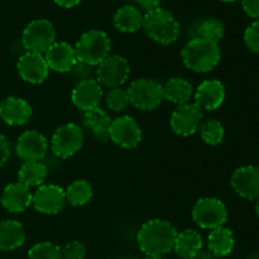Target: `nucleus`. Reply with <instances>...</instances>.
I'll return each instance as SVG.
<instances>
[{"instance_id":"nucleus-41","label":"nucleus","mask_w":259,"mask_h":259,"mask_svg":"<svg viewBox=\"0 0 259 259\" xmlns=\"http://www.w3.org/2000/svg\"><path fill=\"white\" fill-rule=\"evenodd\" d=\"M248 259H259V254H258V253H252V254H250L249 255V258H248Z\"/></svg>"},{"instance_id":"nucleus-14","label":"nucleus","mask_w":259,"mask_h":259,"mask_svg":"<svg viewBox=\"0 0 259 259\" xmlns=\"http://www.w3.org/2000/svg\"><path fill=\"white\" fill-rule=\"evenodd\" d=\"M47 149V139L37 131H27L22 133L15 144L18 157L24 162L40 161L45 158Z\"/></svg>"},{"instance_id":"nucleus-25","label":"nucleus","mask_w":259,"mask_h":259,"mask_svg":"<svg viewBox=\"0 0 259 259\" xmlns=\"http://www.w3.org/2000/svg\"><path fill=\"white\" fill-rule=\"evenodd\" d=\"M144 14L133 5H124L119 8L113 18L114 27L123 33H134L143 25Z\"/></svg>"},{"instance_id":"nucleus-24","label":"nucleus","mask_w":259,"mask_h":259,"mask_svg":"<svg viewBox=\"0 0 259 259\" xmlns=\"http://www.w3.org/2000/svg\"><path fill=\"white\" fill-rule=\"evenodd\" d=\"M235 239L229 228L220 227L212 229L207 237V249L214 254L215 258H223L233 252Z\"/></svg>"},{"instance_id":"nucleus-5","label":"nucleus","mask_w":259,"mask_h":259,"mask_svg":"<svg viewBox=\"0 0 259 259\" xmlns=\"http://www.w3.org/2000/svg\"><path fill=\"white\" fill-rule=\"evenodd\" d=\"M129 104L143 111H151L158 108L163 100L162 85L152 78H138L129 85Z\"/></svg>"},{"instance_id":"nucleus-15","label":"nucleus","mask_w":259,"mask_h":259,"mask_svg":"<svg viewBox=\"0 0 259 259\" xmlns=\"http://www.w3.org/2000/svg\"><path fill=\"white\" fill-rule=\"evenodd\" d=\"M234 191L243 199H259V167L243 166L234 171L230 179Z\"/></svg>"},{"instance_id":"nucleus-10","label":"nucleus","mask_w":259,"mask_h":259,"mask_svg":"<svg viewBox=\"0 0 259 259\" xmlns=\"http://www.w3.org/2000/svg\"><path fill=\"white\" fill-rule=\"evenodd\" d=\"M109 139L121 148H136L142 141V129L132 116H119L111 120Z\"/></svg>"},{"instance_id":"nucleus-20","label":"nucleus","mask_w":259,"mask_h":259,"mask_svg":"<svg viewBox=\"0 0 259 259\" xmlns=\"http://www.w3.org/2000/svg\"><path fill=\"white\" fill-rule=\"evenodd\" d=\"M33 194L29 187L20 182L9 184L2 195V205L5 210L13 214L25 211L32 205Z\"/></svg>"},{"instance_id":"nucleus-4","label":"nucleus","mask_w":259,"mask_h":259,"mask_svg":"<svg viewBox=\"0 0 259 259\" xmlns=\"http://www.w3.org/2000/svg\"><path fill=\"white\" fill-rule=\"evenodd\" d=\"M111 42L105 32L91 29L83 33L75 46L77 61L91 66H98L110 53Z\"/></svg>"},{"instance_id":"nucleus-35","label":"nucleus","mask_w":259,"mask_h":259,"mask_svg":"<svg viewBox=\"0 0 259 259\" xmlns=\"http://www.w3.org/2000/svg\"><path fill=\"white\" fill-rule=\"evenodd\" d=\"M86 255V248L78 240H72L62 249V259H83Z\"/></svg>"},{"instance_id":"nucleus-11","label":"nucleus","mask_w":259,"mask_h":259,"mask_svg":"<svg viewBox=\"0 0 259 259\" xmlns=\"http://www.w3.org/2000/svg\"><path fill=\"white\" fill-rule=\"evenodd\" d=\"M202 123V109L195 103H186L179 105L172 113L171 129L174 133L182 137H190L199 131Z\"/></svg>"},{"instance_id":"nucleus-43","label":"nucleus","mask_w":259,"mask_h":259,"mask_svg":"<svg viewBox=\"0 0 259 259\" xmlns=\"http://www.w3.org/2000/svg\"><path fill=\"white\" fill-rule=\"evenodd\" d=\"M220 2H224V3H233V2H237V0H220Z\"/></svg>"},{"instance_id":"nucleus-19","label":"nucleus","mask_w":259,"mask_h":259,"mask_svg":"<svg viewBox=\"0 0 259 259\" xmlns=\"http://www.w3.org/2000/svg\"><path fill=\"white\" fill-rule=\"evenodd\" d=\"M225 100V88L222 81L217 78L205 80L195 91V104L202 110H217Z\"/></svg>"},{"instance_id":"nucleus-9","label":"nucleus","mask_w":259,"mask_h":259,"mask_svg":"<svg viewBox=\"0 0 259 259\" xmlns=\"http://www.w3.org/2000/svg\"><path fill=\"white\" fill-rule=\"evenodd\" d=\"M131 75V66L128 61L119 55H109L96 67V81L101 88H120Z\"/></svg>"},{"instance_id":"nucleus-27","label":"nucleus","mask_w":259,"mask_h":259,"mask_svg":"<svg viewBox=\"0 0 259 259\" xmlns=\"http://www.w3.org/2000/svg\"><path fill=\"white\" fill-rule=\"evenodd\" d=\"M202 237L194 229H186L179 233L175 242L174 250L182 259H192L202 248Z\"/></svg>"},{"instance_id":"nucleus-33","label":"nucleus","mask_w":259,"mask_h":259,"mask_svg":"<svg viewBox=\"0 0 259 259\" xmlns=\"http://www.w3.org/2000/svg\"><path fill=\"white\" fill-rule=\"evenodd\" d=\"M71 75V77L76 81V83L81 82V81L91 80L94 78V76H96V68L95 66L88 65V63H83L77 61L76 65L73 66L72 70L68 72Z\"/></svg>"},{"instance_id":"nucleus-13","label":"nucleus","mask_w":259,"mask_h":259,"mask_svg":"<svg viewBox=\"0 0 259 259\" xmlns=\"http://www.w3.org/2000/svg\"><path fill=\"white\" fill-rule=\"evenodd\" d=\"M17 70L20 77L28 83L38 85L47 80L50 68L45 60V56L39 53L25 52L17 62Z\"/></svg>"},{"instance_id":"nucleus-39","label":"nucleus","mask_w":259,"mask_h":259,"mask_svg":"<svg viewBox=\"0 0 259 259\" xmlns=\"http://www.w3.org/2000/svg\"><path fill=\"white\" fill-rule=\"evenodd\" d=\"M192 259H215V257L209 249H204V248H201V249L195 254V257Z\"/></svg>"},{"instance_id":"nucleus-42","label":"nucleus","mask_w":259,"mask_h":259,"mask_svg":"<svg viewBox=\"0 0 259 259\" xmlns=\"http://www.w3.org/2000/svg\"><path fill=\"white\" fill-rule=\"evenodd\" d=\"M255 212H257V215L259 218V199L257 200V204H255Z\"/></svg>"},{"instance_id":"nucleus-23","label":"nucleus","mask_w":259,"mask_h":259,"mask_svg":"<svg viewBox=\"0 0 259 259\" xmlns=\"http://www.w3.org/2000/svg\"><path fill=\"white\" fill-rule=\"evenodd\" d=\"M25 242L24 227L17 220L0 222V250L10 252L22 247Z\"/></svg>"},{"instance_id":"nucleus-32","label":"nucleus","mask_w":259,"mask_h":259,"mask_svg":"<svg viewBox=\"0 0 259 259\" xmlns=\"http://www.w3.org/2000/svg\"><path fill=\"white\" fill-rule=\"evenodd\" d=\"M106 106L113 111H123L128 108L129 98L126 90L120 88L110 89L105 96Z\"/></svg>"},{"instance_id":"nucleus-31","label":"nucleus","mask_w":259,"mask_h":259,"mask_svg":"<svg viewBox=\"0 0 259 259\" xmlns=\"http://www.w3.org/2000/svg\"><path fill=\"white\" fill-rule=\"evenodd\" d=\"M28 259H62V249L51 242L37 243L28 252Z\"/></svg>"},{"instance_id":"nucleus-3","label":"nucleus","mask_w":259,"mask_h":259,"mask_svg":"<svg viewBox=\"0 0 259 259\" xmlns=\"http://www.w3.org/2000/svg\"><path fill=\"white\" fill-rule=\"evenodd\" d=\"M142 28L152 40L163 46L172 45L180 37V23L169 10L161 7L144 14Z\"/></svg>"},{"instance_id":"nucleus-30","label":"nucleus","mask_w":259,"mask_h":259,"mask_svg":"<svg viewBox=\"0 0 259 259\" xmlns=\"http://www.w3.org/2000/svg\"><path fill=\"white\" fill-rule=\"evenodd\" d=\"M200 137L209 146H218L224 139V126L217 119H209L202 121L200 125Z\"/></svg>"},{"instance_id":"nucleus-18","label":"nucleus","mask_w":259,"mask_h":259,"mask_svg":"<svg viewBox=\"0 0 259 259\" xmlns=\"http://www.w3.org/2000/svg\"><path fill=\"white\" fill-rule=\"evenodd\" d=\"M45 60L50 70L60 73L70 72L77 62L75 47L66 42L53 43L45 53Z\"/></svg>"},{"instance_id":"nucleus-37","label":"nucleus","mask_w":259,"mask_h":259,"mask_svg":"<svg viewBox=\"0 0 259 259\" xmlns=\"http://www.w3.org/2000/svg\"><path fill=\"white\" fill-rule=\"evenodd\" d=\"M10 158V144L5 136L0 133V168L7 164V162Z\"/></svg>"},{"instance_id":"nucleus-44","label":"nucleus","mask_w":259,"mask_h":259,"mask_svg":"<svg viewBox=\"0 0 259 259\" xmlns=\"http://www.w3.org/2000/svg\"><path fill=\"white\" fill-rule=\"evenodd\" d=\"M146 259H163L162 257H147Z\"/></svg>"},{"instance_id":"nucleus-22","label":"nucleus","mask_w":259,"mask_h":259,"mask_svg":"<svg viewBox=\"0 0 259 259\" xmlns=\"http://www.w3.org/2000/svg\"><path fill=\"white\" fill-rule=\"evenodd\" d=\"M82 124L86 131L99 142L109 141V128H110L111 119L105 110L98 108L83 111Z\"/></svg>"},{"instance_id":"nucleus-38","label":"nucleus","mask_w":259,"mask_h":259,"mask_svg":"<svg viewBox=\"0 0 259 259\" xmlns=\"http://www.w3.org/2000/svg\"><path fill=\"white\" fill-rule=\"evenodd\" d=\"M242 7L250 18L259 20V0H242Z\"/></svg>"},{"instance_id":"nucleus-8","label":"nucleus","mask_w":259,"mask_h":259,"mask_svg":"<svg viewBox=\"0 0 259 259\" xmlns=\"http://www.w3.org/2000/svg\"><path fill=\"white\" fill-rule=\"evenodd\" d=\"M83 138V131L77 124H63L56 129L51 141V149L58 158H70L80 151Z\"/></svg>"},{"instance_id":"nucleus-21","label":"nucleus","mask_w":259,"mask_h":259,"mask_svg":"<svg viewBox=\"0 0 259 259\" xmlns=\"http://www.w3.org/2000/svg\"><path fill=\"white\" fill-rule=\"evenodd\" d=\"M189 34L191 39H207L218 43L224 37L225 25L218 18H199L190 27Z\"/></svg>"},{"instance_id":"nucleus-36","label":"nucleus","mask_w":259,"mask_h":259,"mask_svg":"<svg viewBox=\"0 0 259 259\" xmlns=\"http://www.w3.org/2000/svg\"><path fill=\"white\" fill-rule=\"evenodd\" d=\"M126 2L129 3V5H133V7L138 8L141 12L143 10L146 13L157 9L161 4V0H126Z\"/></svg>"},{"instance_id":"nucleus-16","label":"nucleus","mask_w":259,"mask_h":259,"mask_svg":"<svg viewBox=\"0 0 259 259\" xmlns=\"http://www.w3.org/2000/svg\"><path fill=\"white\" fill-rule=\"evenodd\" d=\"M32 114V106L22 98L8 96L0 103V119L8 125H24L29 121Z\"/></svg>"},{"instance_id":"nucleus-26","label":"nucleus","mask_w":259,"mask_h":259,"mask_svg":"<svg viewBox=\"0 0 259 259\" xmlns=\"http://www.w3.org/2000/svg\"><path fill=\"white\" fill-rule=\"evenodd\" d=\"M162 93H163V99L177 105H182L189 103L194 94V88L186 78L171 77L166 81L164 85H162Z\"/></svg>"},{"instance_id":"nucleus-40","label":"nucleus","mask_w":259,"mask_h":259,"mask_svg":"<svg viewBox=\"0 0 259 259\" xmlns=\"http://www.w3.org/2000/svg\"><path fill=\"white\" fill-rule=\"evenodd\" d=\"M57 5L62 8H73L81 2V0H53Z\"/></svg>"},{"instance_id":"nucleus-6","label":"nucleus","mask_w":259,"mask_h":259,"mask_svg":"<svg viewBox=\"0 0 259 259\" xmlns=\"http://www.w3.org/2000/svg\"><path fill=\"white\" fill-rule=\"evenodd\" d=\"M228 219V209L217 197H201L192 207V220L201 229H217L224 227Z\"/></svg>"},{"instance_id":"nucleus-2","label":"nucleus","mask_w":259,"mask_h":259,"mask_svg":"<svg viewBox=\"0 0 259 259\" xmlns=\"http://www.w3.org/2000/svg\"><path fill=\"white\" fill-rule=\"evenodd\" d=\"M220 56L219 45L207 39H190L181 51L185 66L199 73L210 72L217 67Z\"/></svg>"},{"instance_id":"nucleus-17","label":"nucleus","mask_w":259,"mask_h":259,"mask_svg":"<svg viewBox=\"0 0 259 259\" xmlns=\"http://www.w3.org/2000/svg\"><path fill=\"white\" fill-rule=\"evenodd\" d=\"M103 88L96 78L77 82L71 93L73 105L82 111L98 108L103 99Z\"/></svg>"},{"instance_id":"nucleus-29","label":"nucleus","mask_w":259,"mask_h":259,"mask_svg":"<svg viewBox=\"0 0 259 259\" xmlns=\"http://www.w3.org/2000/svg\"><path fill=\"white\" fill-rule=\"evenodd\" d=\"M66 201L72 206H83L93 197V186L85 180H75L65 190Z\"/></svg>"},{"instance_id":"nucleus-7","label":"nucleus","mask_w":259,"mask_h":259,"mask_svg":"<svg viewBox=\"0 0 259 259\" xmlns=\"http://www.w3.org/2000/svg\"><path fill=\"white\" fill-rule=\"evenodd\" d=\"M56 42V30L47 19H34L23 30L22 45L27 52L45 55Z\"/></svg>"},{"instance_id":"nucleus-12","label":"nucleus","mask_w":259,"mask_h":259,"mask_svg":"<svg viewBox=\"0 0 259 259\" xmlns=\"http://www.w3.org/2000/svg\"><path fill=\"white\" fill-rule=\"evenodd\" d=\"M65 190L57 185H42L33 194L32 205L40 214H58L66 205Z\"/></svg>"},{"instance_id":"nucleus-34","label":"nucleus","mask_w":259,"mask_h":259,"mask_svg":"<svg viewBox=\"0 0 259 259\" xmlns=\"http://www.w3.org/2000/svg\"><path fill=\"white\" fill-rule=\"evenodd\" d=\"M244 43L250 52L259 53V20L253 22L245 29Z\"/></svg>"},{"instance_id":"nucleus-1","label":"nucleus","mask_w":259,"mask_h":259,"mask_svg":"<svg viewBox=\"0 0 259 259\" xmlns=\"http://www.w3.org/2000/svg\"><path fill=\"white\" fill-rule=\"evenodd\" d=\"M177 230L171 223L152 219L144 223L137 234L139 249L147 257H162L174 250Z\"/></svg>"},{"instance_id":"nucleus-28","label":"nucleus","mask_w":259,"mask_h":259,"mask_svg":"<svg viewBox=\"0 0 259 259\" xmlns=\"http://www.w3.org/2000/svg\"><path fill=\"white\" fill-rule=\"evenodd\" d=\"M47 174V167L40 161L24 162L18 171V182L27 187H39L45 182Z\"/></svg>"}]
</instances>
